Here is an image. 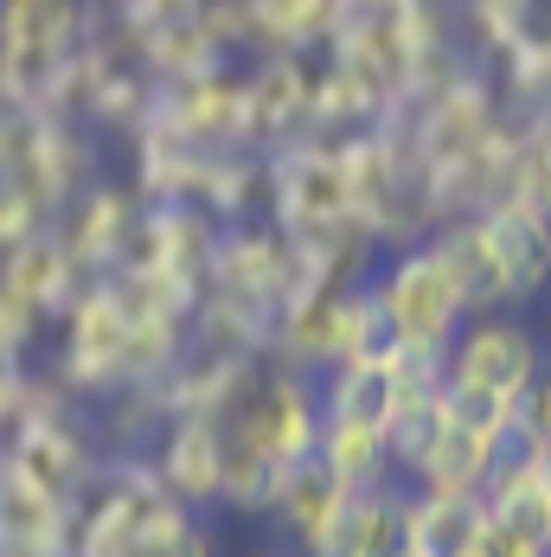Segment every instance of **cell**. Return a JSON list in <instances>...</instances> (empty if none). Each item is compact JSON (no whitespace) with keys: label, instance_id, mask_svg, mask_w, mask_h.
<instances>
[{"label":"cell","instance_id":"1","mask_svg":"<svg viewBox=\"0 0 551 557\" xmlns=\"http://www.w3.org/2000/svg\"><path fill=\"white\" fill-rule=\"evenodd\" d=\"M551 366V346L532 321H519L513 308H494V314H468V327L449 339L442 352V391L462 417L488 423L513 443L526 404H532V385Z\"/></svg>","mask_w":551,"mask_h":557},{"label":"cell","instance_id":"2","mask_svg":"<svg viewBox=\"0 0 551 557\" xmlns=\"http://www.w3.org/2000/svg\"><path fill=\"white\" fill-rule=\"evenodd\" d=\"M219 430L237 455H250L270 481H282L295 461H308L321 448V391L308 385V372L289 366V359L264 366V372L244 379L231 417H219Z\"/></svg>","mask_w":551,"mask_h":557},{"label":"cell","instance_id":"3","mask_svg":"<svg viewBox=\"0 0 551 557\" xmlns=\"http://www.w3.org/2000/svg\"><path fill=\"white\" fill-rule=\"evenodd\" d=\"M372 308H379V327L391 346H417V352H449V339L468 327L475 301L455 276L449 250L437 244H411L404 257H391L385 276L366 288Z\"/></svg>","mask_w":551,"mask_h":557},{"label":"cell","instance_id":"4","mask_svg":"<svg viewBox=\"0 0 551 557\" xmlns=\"http://www.w3.org/2000/svg\"><path fill=\"white\" fill-rule=\"evenodd\" d=\"M77 0H0V97L52 103L77 64Z\"/></svg>","mask_w":551,"mask_h":557},{"label":"cell","instance_id":"5","mask_svg":"<svg viewBox=\"0 0 551 557\" xmlns=\"http://www.w3.org/2000/svg\"><path fill=\"white\" fill-rule=\"evenodd\" d=\"M411 539V487L379 481V487H353L333 506V519L302 539V557H391Z\"/></svg>","mask_w":551,"mask_h":557},{"label":"cell","instance_id":"6","mask_svg":"<svg viewBox=\"0 0 551 557\" xmlns=\"http://www.w3.org/2000/svg\"><path fill=\"white\" fill-rule=\"evenodd\" d=\"M167 487L186 500H219L224 487V430L219 417H193L167 436V461H161Z\"/></svg>","mask_w":551,"mask_h":557},{"label":"cell","instance_id":"7","mask_svg":"<svg viewBox=\"0 0 551 557\" xmlns=\"http://www.w3.org/2000/svg\"><path fill=\"white\" fill-rule=\"evenodd\" d=\"M481 532V494H417L411 487V545L424 557H462Z\"/></svg>","mask_w":551,"mask_h":557},{"label":"cell","instance_id":"8","mask_svg":"<svg viewBox=\"0 0 551 557\" xmlns=\"http://www.w3.org/2000/svg\"><path fill=\"white\" fill-rule=\"evenodd\" d=\"M513 443H526V448H539V455H551V366L539 372V385H532V404H526V417H519Z\"/></svg>","mask_w":551,"mask_h":557},{"label":"cell","instance_id":"9","mask_svg":"<svg viewBox=\"0 0 551 557\" xmlns=\"http://www.w3.org/2000/svg\"><path fill=\"white\" fill-rule=\"evenodd\" d=\"M391 557H424V552H417V545H411V539H404V545H397V552H391Z\"/></svg>","mask_w":551,"mask_h":557},{"label":"cell","instance_id":"10","mask_svg":"<svg viewBox=\"0 0 551 557\" xmlns=\"http://www.w3.org/2000/svg\"><path fill=\"white\" fill-rule=\"evenodd\" d=\"M546 334H551V288H546Z\"/></svg>","mask_w":551,"mask_h":557},{"label":"cell","instance_id":"11","mask_svg":"<svg viewBox=\"0 0 551 557\" xmlns=\"http://www.w3.org/2000/svg\"><path fill=\"white\" fill-rule=\"evenodd\" d=\"M250 557H289V552H250Z\"/></svg>","mask_w":551,"mask_h":557},{"label":"cell","instance_id":"12","mask_svg":"<svg viewBox=\"0 0 551 557\" xmlns=\"http://www.w3.org/2000/svg\"><path fill=\"white\" fill-rule=\"evenodd\" d=\"M385 7H411V0H385Z\"/></svg>","mask_w":551,"mask_h":557}]
</instances>
